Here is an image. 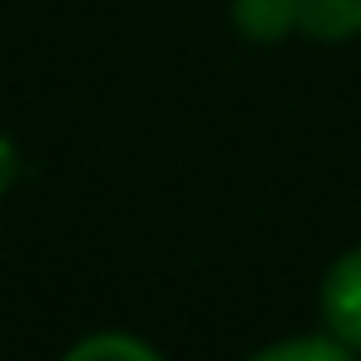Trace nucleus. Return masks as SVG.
Masks as SVG:
<instances>
[{
	"instance_id": "f257e3e1",
	"label": "nucleus",
	"mask_w": 361,
	"mask_h": 361,
	"mask_svg": "<svg viewBox=\"0 0 361 361\" xmlns=\"http://www.w3.org/2000/svg\"><path fill=\"white\" fill-rule=\"evenodd\" d=\"M317 312H322V326L341 346L361 351V247H346L331 257L317 287Z\"/></svg>"
},
{
	"instance_id": "f03ea898",
	"label": "nucleus",
	"mask_w": 361,
	"mask_h": 361,
	"mask_svg": "<svg viewBox=\"0 0 361 361\" xmlns=\"http://www.w3.org/2000/svg\"><path fill=\"white\" fill-rule=\"evenodd\" d=\"M228 20L252 45H282L297 35V0H228Z\"/></svg>"
},
{
	"instance_id": "7ed1b4c3",
	"label": "nucleus",
	"mask_w": 361,
	"mask_h": 361,
	"mask_svg": "<svg viewBox=\"0 0 361 361\" xmlns=\"http://www.w3.org/2000/svg\"><path fill=\"white\" fill-rule=\"evenodd\" d=\"M297 30L322 45L361 35V0H297Z\"/></svg>"
},
{
	"instance_id": "20e7f679",
	"label": "nucleus",
	"mask_w": 361,
	"mask_h": 361,
	"mask_svg": "<svg viewBox=\"0 0 361 361\" xmlns=\"http://www.w3.org/2000/svg\"><path fill=\"white\" fill-rule=\"evenodd\" d=\"M60 361H169V356L154 341L134 336V331H90Z\"/></svg>"
},
{
	"instance_id": "39448f33",
	"label": "nucleus",
	"mask_w": 361,
	"mask_h": 361,
	"mask_svg": "<svg viewBox=\"0 0 361 361\" xmlns=\"http://www.w3.org/2000/svg\"><path fill=\"white\" fill-rule=\"evenodd\" d=\"M247 361H361V351H351L331 331H322V336H282V341L252 351Z\"/></svg>"
},
{
	"instance_id": "423d86ee",
	"label": "nucleus",
	"mask_w": 361,
	"mask_h": 361,
	"mask_svg": "<svg viewBox=\"0 0 361 361\" xmlns=\"http://www.w3.org/2000/svg\"><path fill=\"white\" fill-rule=\"evenodd\" d=\"M20 178V149L6 139V134H0V198H6L11 193V183Z\"/></svg>"
}]
</instances>
